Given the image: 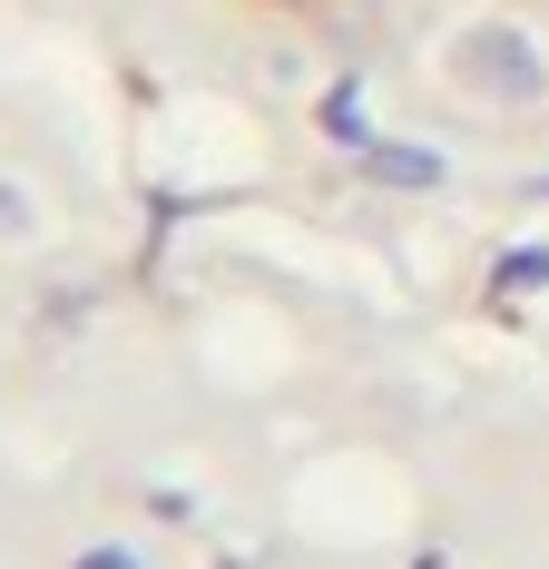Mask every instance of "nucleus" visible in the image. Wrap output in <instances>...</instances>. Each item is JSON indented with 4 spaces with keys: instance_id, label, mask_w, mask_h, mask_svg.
<instances>
[{
    "instance_id": "nucleus-1",
    "label": "nucleus",
    "mask_w": 549,
    "mask_h": 569,
    "mask_svg": "<svg viewBox=\"0 0 549 569\" xmlns=\"http://www.w3.org/2000/svg\"><path fill=\"white\" fill-rule=\"evenodd\" d=\"M451 79L471 99H491V109H540L549 99V50L530 30H510V20H481V30L451 40Z\"/></svg>"
},
{
    "instance_id": "nucleus-3",
    "label": "nucleus",
    "mask_w": 549,
    "mask_h": 569,
    "mask_svg": "<svg viewBox=\"0 0 549 569\" xmlns=\"http://www.w3.org/2000/svg\"><path fill=\"white\" fill-rule=\"evenodd\" d=\"M520 284H549V256H510L500 266V295H520Z\"/></svg>"
},
{
    "instance_id": "nucleus-4",
    "label": "nucleus",
    "mask_w": 549,
    "mask_h": 569,
    "mask_svg": "<svg viewBox=\"0 0 549 569\" xmlns=\"http://www.w3.org/2000/svg\"><path fill=\"white\" fill-rule=\"evenodd\" d=\"M79 569H138V550H79Z\"/></svg>"
},
{
    "instance_id": "nucleus-5",
    "label": "nucleus",
    "mask_w": 549,
    "mask_h": 569,
    "mask_svg": "<svg viewBox=\"0 0 549 569\" xmlns=\"http://www.w3.org/2000/svg\"><path fill=\"white\" fill-rule=\"evenodd\" d=\"M20 227H30V207H20V197L0 187V236H20Z\"/></svg>"
},
{
    "instance_id": "nucleus-2",
    "label": "nucleus",
    "mask_w": 549,
    "mask_h": 569,
    "mask_svg": "<svg viewBox=\"0 0 549 569\" xmlns=\"http://www.w3.org/2000/svg\"><path fill=\"white\" fill-rule=\"evenodd\" d=\"M363 168L383 177V187H441V158H432V148H412V138H373Z\"/></svg>"
}]
</instances>
